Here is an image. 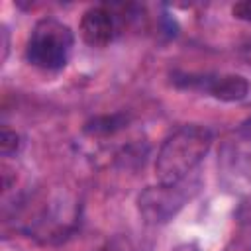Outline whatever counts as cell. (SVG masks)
Masks as SVG:
<instances>
[{"label":"cell","instance_id":"cell-1","mask_svg":"<svg viewBox=\"0 0 251 251\" xmlns=\"http://www.w3.org/2000/svg\"><path fill=\"white\" fill-rule=\"evenodd\" d=\"M212 131L200 124H186L171 131L155 157V176L159 182H180L194 175L196 167L212 147Z\"/></svg>","mask_w":251,"mask_h":251},{"label":"cell","instance_id":"cell-2","mask_svg":"<svg viewBox=\"0 0 251 251\" xmlns=\"http://www.w3.org/2000/svg\"><path fill=\"white\" fill-rule=\"evenodd\" d=\"M218 184L224 192L239 198L251 196V131L239 127L224 137L216 159Z\"/></svg>","mask_w":251,"mask_h":251},{"label":"cell","instance_id":"cell-3","mask_svg":"<svg viewBox=\"0 0 251 251\" xmlns=\"http://www.w3.org/2000/svg\"><path fill=\"white\" fill-rule=\"evenodd\" d=\"M73 45L75 35L67 24L57 18H43L33 25L29 33L25 59L37 69L59 71L69 63Z\"/></svg>","mask_w":251,"mask_h":251},{"label":"cell","instance_id":"cell-4","mask_svg":"<svg viewBox=\"0 0 251 251\" xmlns=\"http://www.w3.org/2000/svg\"><path fill=\"white\" fill-rule=\"evenodd\" d=\"M200 180L196 175L180 182H157L147 186L137 196V212L149 226L171 222L198 192Z\"/></svg>","mask_w":251,"mask_h":251},{"label":"cell","instance_id":"cell-5","mask_svg":"<svg viewBox=\"0 0 251 251\" xmlns=\"http://www.w3.org/2000/svg\"><path fill=\"white\" fill-rule=\"evenodd\" d=\"M120 29H122V16L118 14L116 6H108V4L90 6L82 14L78 24L82 41L96 49L108 47L118 37Z\"/></svg>","mask_w":251,"mask_h":251},{"label":"cell","instance_id":"cell-6","mask_svg":"<svg viewBox=\"0 0 251 251\" xmlns=\"http://www.w3.org/2000/svg\"><path fill=\"white\" fill-rule=\"evenodd\" d=\"M184 86L198 88L222 102H241L249 96V80L241 75H188L184 76Z\"/></svg>","mask_w":251,"mask_h":251},{"label":"cell","instance_id":"cell-7","mask_svg":"<svg viewBox=\"0 0 251 251\" xmlns=\"http://www.w3.org/2000/svg\"><path fill=\"white\" fill-rule=\"evenodd\" d=\"M222 251H251V226L235 224V231Z\"/></svg>","mask_w":251,"mask_h":251},{"label":"cell","instance_id":"cell-8","mask_svg":"<svg viewBox=\"0 0 251 251\" xmlns=\"http://www.w3.org/2000/svg\"><path fill=\"white\" fill-rule=\"evenodd\" d=\"M20 135L16 131H12L10 127H2V135H0V151L2 157H12L20 151Z\"/></svg>","mask_w":251,"mask_h":251},{"label":"cell","instance_id":"cell-9","mask_svg":"<svg viewBox=\"0 0 251 251\" xmlns=\"http://www.w3.org/2000/svg\"><path fill=\"white\" fill-rule=\"evenodd\" d=\"M235 224H239V226H251V196L241 198V204L235 210Z\"/></svg>","mask_w":251,"mask_h":251},{"label":"cell","instance_id":"cell-10","mask_svg":"<svg viewBox=\"0 0 251 251\" xmlns=\"http://www.w3.org/2000/svg\"><path fill=\"white\" fill-rule=\"evenodd\" d=\"M231 16H233L235 20H241V22L251 24V0L235 2V4L231 6Z\"/></svg>","mask_w":251,"mask_h":251},{"label":"cell","instance_id":"cell-11","mask_svg":"<svg viewBox=\"0 0 251 251\" xmlns=\"http://www.w3.org/2000/svg\"><path fill=\"white\" fill-rule=\"evenodd\" d=\"M173 251H202V249H200L196 243L190 241V243H180V245H176Z\"/></svg>","mask_w":251,"mask_h":251},{"label":"cell","instance_id":"cell-12","mask_svg":"<svg viewBox=\"0 0 251 251\" xmlns=\"http://www.w3.org/2000/svg\"><path fill=\"white\" fill-rule=\"evenodd\" d=\"M102 251H124V249H118V247H114V245H110V247H106V249H102Z\"/></svg>","mask_w":251,"mask_h":251},{"label":"cell","instance_id":"cell-13","mask_svg":"<svg viewBox=\"0 0 251 251\" xmlns=\"http://www.w3.org/2000/svg\"><path fill=\"white\" fill-rule=\"evenodd\" d=\"M243 49H245V51H247V53H249V55H251V41H249V43H247V45H245V47H243Z\"/></svg>","mask_w":251,"mask_h":251}]
</instances>
